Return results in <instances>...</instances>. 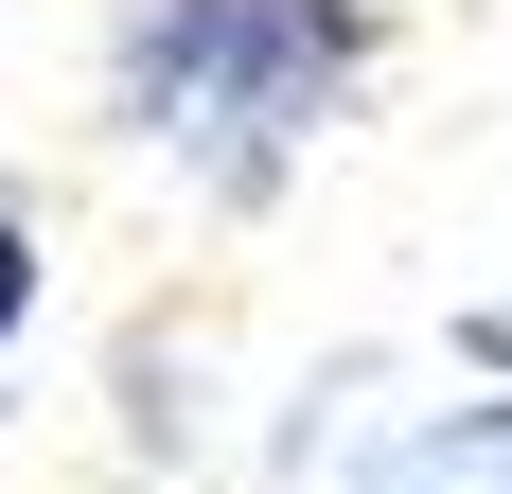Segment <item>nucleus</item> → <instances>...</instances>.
Masks as SVG:
<instances>
[{
    "instance_id": "f257e3e1",
    "label": "nucleus",
    "mask_w": 512,
    "mask_h": 494,
    "mask_svg": "<svg viewBox=\"0 0 512 494\" xmlns=\"http://www.w3.org/2000/svg\"><path fill=\"white\" fill-rule=\"evenodd\" d=\"M389 71V0H124L106 18V124L177 159L212 212H265Z\"/></svg>"
},
{
    "instance_id": "f03ea898",
    "label": "nucleus",
    "mask_w": 512,
    "mask_h": 494,
    "mask_svg": "<svg viewBox=\"0 0 512 494\" xmlns=\"http://www.w3.org/2000/svg\"><path fill=\"white\" fill-rule=\"evenodd\" d=\"M36 265H53V247H36V212L0 195V353H18V318H36Z\"/></svg>"
}]
</instances>
